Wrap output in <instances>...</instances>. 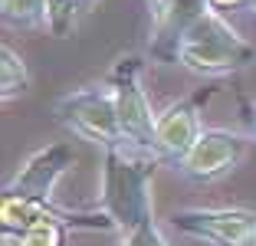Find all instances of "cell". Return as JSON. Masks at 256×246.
<instances>
[{
  "label": "cell",
  "instance_id": "9",
  "mask_svg": "<svg viewBox=\"0 0 256 246\" xmlns=\"http://www.w3.org/2000/svg\"><path fill=\"white\" fill-rule=\"evenodd\" d=\"M43 216H50L43 200L20 197V194H4V200H0V224H4V230L23 233L26 226H33L36 220H43Z\"/></svg>",
  "mask_w": 256,
  "mask_h": 246
},
{
  "label": "cell",
  "instance_id": "5",
  "mask_svg": "<svg viewBox=\"0 0 256 246\" xmlns=\"http://www.w3.org/2000/svg\"><path fill=\"white\" fill-rule=\"evenodd\" d=\"M174 220L188 233H197L217 246H256L253 210H181Z\"/></svg>",
  "mask_w": 256,
  "mask_h": 246
},
{
  "label": "cell",
  "instance_id": "14",
  "mask_svg": "<svg viewBox=\"0 0 256 246\" xmlns=\"http://www.w3.org/2000/svg\"><path fill=\"white\" fill-rule=\"evenodd\" d=\"M151 4V16H154V26H164V20L174 14V7L181 4V0H148Z\"/></svg>",
  "mask_w": 256,
  "mask_h": 246
},
{
  "label": "cell",
  "instance_id": "13",
  "mask_svg": "<svg viewBox=\"0 0 256 246\" xmlns=\"http://www.w3.org/2000/svg\"><path fill=\"white\" fill-rule=\"evenodd\" d=\"M125 246H168L164 233L158 230V224H154V216H144L142 224H135L132 230H128L125 236Z\"/></svg>",
  "mask_w": 256,
  "mask_h": 246
},
{
  "label": "cell",
  "instance_id": "4",
  "mask_svg": "<svg viewBox=\"0 0 256 246\" xmlns=\"http://www.w3.org/2000/svg\"><path fill=\"white\" fill-rule=\"evenodd\" d=\"M56 118L72 134L86 138V142H98V144H106V148L108 144H125L112 89L108 92L79 89V92H72V96L60 98V102H56Z\"/></svg>",
  "mask_w": 256,
  "mask_h": 246
},
{
  "label": "cell",
  "instance_id": "1",
  "mask_svg": "<svg viewBox=\"0 0 256 246\" xmlns=\"http://www.w3.org/2000/svg\"><path fill=\"white\" fill-rule=\"evenodd\" d=\"M174 56L197 76H224L250 66L256 60V50L210 7L181 33Z\"/></svg>",
  "mask_w": 256,
  "mask_h": 246
},
{
  "label": "cell",
  "instance_id": "18",
  "mask_svg": "<svg viewBox=\"0 0 256 246\" xmlns=\"http://www.w3.org/2000/svg\"><path fill=\"white\" fill-rule=\"evenodd\" d=\"M253 128H256V115H253Z\"/></svg>",
  "mask_w": 256,
  "mask_h": 246
},
{
  "label": "cell",
  "instance_id": "6",
  "mask_svg": "<svg viewBox=\"0 0 256 246\" xmlns=\"http://www.w3.org/2000/svg\"><path fill=\"white\" fill-rule=\"evenodd\" d=\"M76 161L69 144H50V148L36 151L23 161V168L14 174V180H7L4 194H20V197H33V200H50L53 184L66 174V168Z\"/></svg>",
  "mask_w": 256,
  "mask_h": 246
},
{
  "label": "cell",
  "instance_id": "3",
  "mask_svg": "<svg viewBox=\"0 0 256 246\" xmlns=\"http://www.w3.org/2000/svg\"><path fill=\"white\" fill-rule=\"evenodd\" d=\"M138 72H142V66H138L135 56H122L115 62L108 82H112V98H115V112H118L122 138L142 151H154V122L158 118H154L148 98H144Z\"/></svg>",
  "mask_w": 256,
  "mask_h": 246
},
{
  "label": "cell",
  "instance_id": "17",
  "mask_svg": "<svg viewBox=\"0 0 256 246\" xmlns=\"http://www.w3.org/2000/svg\"><path fill=\"white\" fill-rule=\"evenodd\" d=\"M79 4H82V7H89V4H92V0H79Z\"/></svg>",
  "mask_w": 256,
  "mask_h": 246
},
{
  "label": "cell",
  "instance_id": "15",
  "mask_svg": "<svg viewBox=\"0 0 256 246\" xmlns=\"http://www.w3.org/2000/svg\"><path fill=\"white\" fill-rule=\"evenodd\" d=\"M0 246H26V243H23V233L4 230V240H0Z\"/></svg>",
  "mask_w": 256,
  "mask_h": 246
},
{
  "label": "cell",
  "instance_id": "10",
  "mask_svg": "<svg viewBox=\"0 0 256 246\" xmlns=\"http://www.w3.org/2000/svg\"><path fill=\"white\" fill-rule=\"evenodd\" d=\"M0 14L4 23L16 30L50 26V0H0Z\"/></svg>",
  "mask_w": 256,
  "mask_h": 246
},
{
  "label": "cell",
  "instance_id": "12",
  "mask_svg": "<svg viewBox=\"0 0 256 246\" xmlns=\"http://www.w3.org/2000/svg\"><path fill=\"white\" fill-rule=\"evenodd\" d=\"M23 243L26 246H62V226L56 224V216H43L33 226L23 230Z\"/></svg>",
  "mask_w": 256,
  "mask_h": 246
},
{
  "label": "cell",
  "instance_id": "16",
  "mask_svg": "<svg viewBox=\"0 0 256 246\" xmlns=\"http://www.w3.org/2000/svg\"><path fill=\"white\" fill-rule=\"evenodd\" d=\"M240 0H210V7H236Z\"/></svg>",
  "mask_w": 256,
  "mask_h": 246
},
{
  "label": "cell",
  "instance_id": "7",
  "mask_svg": "<svg viewBox=\"0 0 256 246\" xmlns=\"http://www.w3.org/2000/svg\"><path fill=\"white\" fill-rule=\"evenodd\" d=\"M243 138L234 132H200V138L194 142V148L181 158V171L188 178H197V180H210V178H220L224 171H230L243 154Z\"/></svg>",
  "mask_w": 256,
  "mask_h": 246
},
{
  "label": "cell",
  "instance_id": "8",
  "mask_svg": "<svg viewBox=\"0 0 256 246\" xmlns=\"http://www.w3.org/2000/svg\"><path fill=\"white\" fill-rule=\"evenodd\" d=\"M200 132L204 128H200V115H197V102H178L154 122V151L181 161L194 148Z\"/></svg>",
  "mask_w": 256,
  "mask_h": 246
},
{
  "label": "cell",
  "instance_id": "11",
  "mask_svg": "<svg viewBox=\"0 0 256 246\" xmlns=\"http://www.w3.org/2000/svg\"><path fill=\"white\" fill-rule=\"evenodd\" d=\"M0 56H4V76H0V89L4 92H0V96H4V102H10V98L23 96V92L30 89V72H26L23 60L10 50V46H4Z\"/></svg>",
  "mask_w": 256,
  "mask_h": 246
},
{
  "label": "cell",
  "instance_id": "2",
  "mask_svg": "<svg viewBox=\"0 0 256 246\" xmlns=\"http://www.w3.org/2000/svg\"><path fill=\"white\" fill-rule=\"evenodd\" d=\"M151 168L144 161H135L122 151V144L106 148V184H102V204L106 214L125 230L142 224L151 214V194H148Z\"/></svg>",
  "mask_w": 256,
  "mask_h": 246
}]
</instances>
